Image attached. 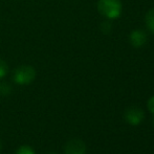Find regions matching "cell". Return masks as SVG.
<instances>
[{
    "label": "cell",
    "instance_id": "cell-1",
    "mask_svg": "<svg viewBox=\"0 0 154 154\" xmlns=\"http://www.w3.org/2000/svg\"><path fill=\"white\" fill-rule=\"evenodd\" d=\"M97 8L103 16L109 19H114L121 15L122 3L120 0H100Z\"/></svg>",
    "mask_w": 154,
    "mask_h": 154
},
{
    "label": "cell",
    "instance_id": "cell-2",
    "mask_svg": "<svg viewBox=\"0 0 154 154\" xmlns=\"http://www.w3.org/2000/svg\"><path fill=\"white\" fill-rule=\"evenodd\" d=\"M36 78V70L29 65H22L14 72V81L20 85L29 84Z\"/></svg>",
    "mask_w": 154,
    "mask_h": 154
},
{
    "label": "cell",
    "instance_id": "cell-3",
    "mask_svg": "<svg viewBox=\"0 0 154 154\" xmlns=\"http://www.w3.org/2000/svg\"><path fill=\"white\" fill-rule=\"evenodd\" d=\"M145 113L142 109L137 107H131L125 112V119L128 124L132 126H137L144 121Z\"/></svg>",
    "mask_w": 154,
    "mask_h": 154
},
{
    "label": "cell",
    "instance_id": "cell-4",
    "mask_svg": "<svg viewBox=\"0 0 154 154\" xmlns=\"http://www.w3.org/2000/svg\"><path fill=\"white\" fill-rule=\"evenodd\" d=\"M86 152V145L83 140L73 138L67 142L64 148L65 154H85Z\"/></svg>",
    "mask_w": 154,
    "mask_h": 154
},
{
    "label": "cell",
    "instance_id": "cell-5",
    "mask_svg": "<svg viewBox=\"0 0 154 154\" xmlns=\"http://www.w3.org/2000/svg\"><path fill=\"white\" fill-rule=\"evenodd\" d=\"M147 39H148L147 34L142 29H136L130 34V42L135 47H140L145 45V43L147 42Z\"/></svg>",
    "mask_w": 154,
    "mask_h": 154
},
{
    "label": "cell",
    "instance_id": "cell-6",
    "mask_svg": "<svg viewBox=\"0 0 154 154\" xmlns=\"http://www.w3.org/2000/svg\"><path fill=\"white\" fill-rule=\"evenodd\" d=\"M146 24L151 32H154V8L150 10L146 15Z\"/></svg>",
    "mask_w": 154,
    "mask_h": 154
},
{
    "label": "cell",
    "instance_id": "cell-7",
    "mask_svg": "<svg viewBox=\"0 0 154 154\" xmlns=\"http://www.w3.org/2000/svg\"><path fill=\"white\" fill-rule=\"evenodd\" d=\"M12 92V86L10 85L6 82H3V83L0 84V94L2 95H8Z\"/></svg>",
    "mask_w": 154,
    "mask_h": 154
},
{
    "label": "cell",
    "instance_id": "cell-8",
    "mask_svg": "<svg viewBox=\"0 0 154 154\" xmlns=\"http://www.w3.org/2000/svg\"><path fill=\"white\" fill-rule=\"evenodd\" d=\"M15 154H36L35 151L32 150V147L29 146H21L20 148H18V150L16 151Z\"/></svg>",
    "mask_w": 154,
    "mask_h": 154
},
{
    "label": "cell",
    "instance_id": "cell-9",
    "mask_svg": "<svg viewBox=\"0 0 154 154\" xmlns=\"http://www.w3.org/2000/svg\"><path fill=\"white\" fill-rule=\"evenodd\" d=\"M8 64L3 60L0 59V78H3L8 73Z\"/></svg>",
    "mask_w": 154,
    "mask_h": 154
},
{
    "label": "cell",
    "instance_id": "cell-10",
    "mask_svg": "<svg viewBox=\"0 0 154 154\" xmlns=\"http://www.w3.org/2000/svg\"><path fill=\"white\" fill-rule=\"evenodd\" d=\"M101 29L104 34H109L110 31H111V24L108 21H104L101 24Z\"/></svg>",
    "mask_w": 154,
    "mask_h": 154
},
{
    "label": "cell",
    "instance_id": "cell-11",
    "mask_svg": "<svg viewBox=\"0 0 154 154\" xmlns=\"http://www.w3.org/2000/svg\"><path fill=\"white\" fill-rule=\"evenodd\" d=\"M148 108L152 113H154V95L148 101Z\"/></svg>",
    "mask_w": 154,
    "mask_h": 154
},
{
    "label": "cell",
    "instance_id": "cell-12",
    "mask_svg": "<svg viewBox=\"0 0 154 154\" xmlns=\"http://www.w3.org/2000/svg\"><path fill=\"white\" fill-rule=\"evenodd\" d=\"M49 154H57V153H49Z\"/></svg>",
    "mask_w": 154,
    "mask_h": 154
},
{
    "label": "cell",
    "instance_id": "cell-13",
    "mask_svg": "<svg viewBox=\"0 0 154 154\" xmlns=\"http://www.w3.org/2000/svg\"><path fill=\"white\" fill-rule=\"evenodd\" d=\"M0 147H1V143H0Z\"/></svg>",
    "mask_w": 154,
    "mask_h": 154
}]
</instances>
